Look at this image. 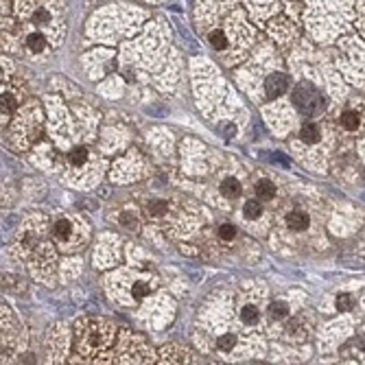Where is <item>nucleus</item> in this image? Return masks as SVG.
Listing matches in <instances>:
<instances>
[{
  "mask_svg": "<svg viewBox=\"0 0 365 365\" xmlns=\"http://www.w3.org/2000/svg\"><path fill=\"white\" fill-rule=\"evenodd\" d=\"M151 212H153V215H162L164 212V203L162 201H155V203H151V208H149Z\"/></svg>",
  "mask_w": 365,
  "mask_h": 365,
  "instance_id": "21",
  "label": "nucleus"
},
{
  "mask_svg": "<svg viewBox=\"0 0 365 365\" xmlns=\"http://www.w3.org/2000/svg\"><path fill=\"white\" fill-rule=\"evenodd\" d=\"M286 85H289V79L284 75H280V72H273V75H269L267 83H265V92H267L269 99H278L280 94H284Z\"/></svg>",
  "mask_w": 365,
  "mask_h": 365,
  "instance_id": "3",
  "label": "nucleus"
},
{
  "mask_svg": "<svg viewBox=\"0 0 365 365\" xmlns=\"http://www.w3.org/2000/svg\"><path fill=\"white\" fill-rule=\"evenodd\" d=\"M286 225H289L291 230H295V232H302V230L308 228V215L306 212H291L289 216H286Z\"/></svg>",
  "mask_w": 365,
  "mask_h": 365,
  "instance_id": "5",
  "label": "nucleus"
},
{
  "mask_svg": "<svg viewBox=\"0 0 365 365\" xmlns=\"http://www.w3.org/2000/svg\"><path fill=\"white\" fill-rule=\"evenodd\" d=\"M85 160H88V151H85L83 147H77V149L70 151V162L75 164V166H81V164H85Z\"/></svg>",
  "mask_w": 365,
  "mask_h": 365,
  "instance_id": "13",
  "label": "nucleus"
},
{
  "mask_svg": "<svg viewBox=\"0 0 365 365\" xmlns=\"http://www.w3.org/2000/svg\"><path fill=\"white\" fill-rule=\"evenodd\" d=\"M293 101L306 114H315V112H319L324 107V101H321V97L311 83H299L293 92Z\"/></svg>",
  "mask_w": 365,
  "mask_h": 365,
  "instance_id": "1",
  "label": "nucleus"
},
{
  "mask_svg": "<svg viewBox=\"0 0 365 365\" xmlns=\"http://www.w3.org/2000/svg\"><path fill=\"white\" fill-rule=\"evenodd\" d=\"M299 136H302L304 142L313 145V142L319 140V127H317L315 123H306V125H302V132H299Z\"/></svg>",
  "mask_w": 365,
  "mask_h": 365,
  "instance_id": "7",
  "label": "nucleus"
},
{
  "mask_svg": "<svg viewBox=\"0 0 365 365\" xmlns=\"http://www.w3.org/2000/svg\"><path fill=\"white\" fill-rule=\"evenodd\" d=\"M241 317H243L245 324H254V321H258V311H256L254 306H245L241 313Z\"/></svg>",
  "mask_w": 365,
  "mask_h": 365,
  "instance_id": "16",
  "label": "nucleus"
},
{
  "mask_svg": "<svg viewBox=\"0 0 365 365\" xmlns=\"http://www.w3.org/2000/svg\"><path fill=\"white\" fill-rule=\"evenodd\" d=\"M208 40H210L212 49H216V50H223V49H228V46H230L228 35L223 33V29H215V31H210V33H208Z\"/></svg>",
  "mask_w": 365,
  "mask_h": 365,
  "instance_id": "6",
  "label": "nucleus"
},
{
  "mask_svg": "<svg viewBox=\"0 0 365 365\" xmlns=\"http://www.w3.org/2000/svg\"><path fill=\"white\" fill-rule=\"evenodd\" d=\"M53 232H55V236L57 238H68L70 236V232H72V225L68 223V221H57V223H55V228H53Z\"/></svg>",
  "mask_w": 365,
  "mask_h": 365,
  "instance_id": "12",
  "label": "nucleus"
},
{
  "mask_svg": "<svg viewBox=\"0 0 365 365\" xmlns=\"http://www.w3.org/2000/svg\"><path fill=\"white\" fill-rule=\"evenodd\" d=\"M269 313H271V317H276V319H284L286 317V304L284 302H273L271 308H269Z\"/></svg>",
  "mask_w": 365,
  "mask_h": 365,
  "instance_id": "14",
  "label": "nucleus"
},
{
  "mask_svg": "<svg viewBox=\"0 0 365 365\" xmlns=\"http://www.w3.org/2000/svg\"><path fill=\"white\" fill-rule=\"evenodd\" d=\"M232 346H234L232 334H223V337H219V348H221V350H232Z\"/></svg>",
  "mask_w": 365,
  "mask_h": 365,
  "instance_id": "19",
  "label": "nucleus"
},
{
  "mask_svg": "<svg viewBox=\"0 0 365 365\" xmlns=\"http://www.w3.org/2000/svg\"><path fill=\"white\" fill-rule=\"evenodd\" d=\"M221 193H223L225 197H238V195H241V184L230 177V180H225L223 184H221Z\"/></svg>",
  "mask_w": 365,
  "mask_h": 365,
  "instance_id": "8",
  "label": "nucleus"
},
{
  "mask_svg": "<svg viewBox=\"0 0 365 365\" xmlns=\"http://www.w3.org/2000/svg\"><path fill=\"white\" fill-rule=\"evenodd\" d=\"M16 110V99L11 94H2V116H9Z\"/></svg>",
  "mask_w": 365,
  "mask_h": 365,
  "instance_id": "15",
  "label": "nucleus"
},
{
  "mask_svg": "<svg viewBox=\"0 0 365 365\" xmlns=\"http://www.w3.org/2000/svg\"><path fill=\"white\" fill-rule=\"evenodd\" d=\"M46 35L40 31H33L27 35V49L31 50V53H44L46 50Z\"/></svg>",
  "mask_w": 365,
  "mask_h": 365,
  "instance_id": "4",
  "label": "nucleus"
},
{
  "mask_svg": "<svg viewBox=\"0 0 365 365\" xmlns=\"http://www.w3.org/2000/svg\"><path fill=\"white\" fill-rule=\"evenodd\" d=\"M256 193L263 199H271L273 195H276V188H273V184L269 180H260L258 184H256Z\"/></svg>",
  "mask_w": 365,
  "mask_h": 365,
  "instance_id": "9",
  "label": "nucleus"
},
{
  "mask_svg": "<svg viewBox=\"0 0 365 365\" xmlns=\"http://www.w3.org/2000/svg\"><path fill=\"white\" fill-rule=\"evenodd\" d=\"M341 123H343V127H346L348 132H354V129L359 127L361 118H359V114H356V112H346V114L341 116Z\"/></svg>",
  "mask_w": 365,
  "mask_h": 365,
  "instance_id": "10",
  "label": "nucleus"
},
{
  "mask_svg": "<svg viewBox=\"0 0 365 365\" xmlns=\"http://www.w3.org/2000/svg\"><path fill=\"white\" fill-rule=\"evenodd\" d=\"M352 306V298L348 293H341L337 295V308H341V311H346V308Z\"/></svg>",
  "mask_w": 365,
  "mask_h": 365,
  "instance_id": "18",
  "label": "nucleus"
},
{
  "mask_svg": "<svg viewBox=\"0 0 365 365\" xmlns=\"http://www.w3.org/2000/svg\"><path fill=\"white\" fill-rule=\"evenodd\" d=\"M263 215V203L260 201H247L245 203V216L247 219H258Z\"/></svg>",
  "mask_w": 365,
  "mask_h": 365,
  "instance_id": "11",
  "label": "nucleus"
},
{
  "mask_svg": "<svg viewBox=\"0 0 365 365\" xmlns=\"http://www.w3.org/2000/svg\"><path fill=\"white\" fill-rule=\"evenodd\" d=\"M234 234H236V228H234V225H230V223H223V225L219 228V236L225 238V241L234 238Z\"/></svg>",
  "mask_w": 365,
  "mask_h": 365,
  "instance_id": "17",
  "label": "nucleus"
},
{
  "mask_svg": "<svg viewBox=\"0 0 365 365\" xmlns=\"http://www.w3.org/2000/svg\"><path fill=\"white\" fill-rule=\"evenodd\" d=\"M133 223V216L132 215H123V225H132Z\"/></svg>",
  "mask_w": 365,
  "mask_h": 365,
  "instance_id": "22",
  "label": "nucleus"
},
{
  "mask_svg": "<svg viewBox=\"0 0 365 365\" xmlns=\"http://www.w3.org/2000/svg\"><path fill=\"white\" fill-rule=\"evenodd\" d=\"M107 332H112V326L107 328V324L99 326L97 321H94V324H90L88 328H85L83 337H81V343H83V346H88V348H92V350H97V348L105 346Z\"/></svg>",
  "mask_w": 365,
  "mask_h": 365,
  "instance_id": "2",
  "label": "nucleus"
},
{
  "mask_svg": "<svg viewBox=\"0 0 365 365\" xmlns=\"http://www.w3.org/2000/svg\"><path fill=\"white\" fill-rule=\"evenodd\" d=\"M147 291H149V286H147L145 282H136V284H133V298H145Z\"/></svg>",
  "mask_w": 365,
  "mask_h": 365,
  "instance_id": "20",
  "label": "nucleus"
}]
</instances>
